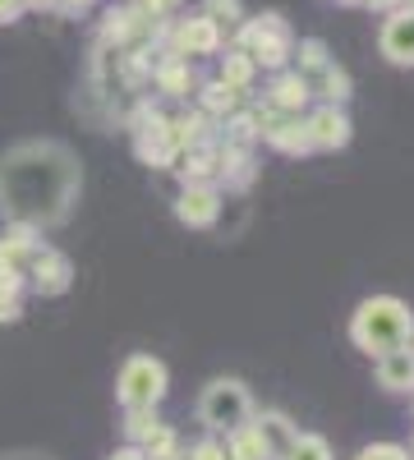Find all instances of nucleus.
I'll use <instances>...</instances> for the list:
<instances>
[{"label": "nucleus", "instance_id": "nucleus-1", "mask_svg": "<svg viewBox=\"0 0 414 460\" xmlns=\"http://www.w3.org/2000/svg\"><path fill=\"white\" fill-rule=\"evenodd\" d=\"M414 318H410V304L396 299V295H368L359 309L350 314V341L359 345L364 355H387V350H401L405 336H410Z\"/></svg>", "mask_w": 414, "mask_h": 460}, {"label": "nucleus", "instance_id": "nucleus-2", "mask_svg": "<svg viewBox=\"0 0 414 460\" xmlns=\"http://www.w3.org/2000/svg\"><path fill=\"white\" fill-rule=\"evenodd\" d=\"M235 51H244L258 69L281 74V69L290 65V56H295V32H290V23H286L277 10L253 14V19H244V23L235 28Z\"/></svg>", "mask_w": 414, "mask_h": 460}, {"label": "nucleus", "instance_id": "nucleus-3", "mask_svg": "<svg viewBox=\"0 0 414 460\" xmlns=\"http://www.w3.org/2000/svg\"><path fill=\"white\" fill-rule=\"evenodd\" d=\"M198 419L207 433H225L231 438L235 429H244L253 419V396L240 377H212L203 396H198Z\"/></svg>", "mask_w": 414, "mask_h": 460}, {"label": "nucleus", "instance_id": "nucleus-4", "mask_svg": "<svg viewBox=\"0 0 414 460\" xmlns=\"http://www.w3.org/2000/svg\"><path fill=\"white\" fill-rule=\"evenodd\" d=\"M171 387V373L157 355H129L116 377V396L125 410H157Z\"/></svg>", "mask_w": 414, "mask_h": 460}, {"label": "nucleus", "instance_id": "nucleus-5", "mask_svg": "<svg viewBox=\"0 0 414 460\" xmlns=\"http://www.w3.org/2000/svg\"><path fill=\"white\" fill-rule=\"evenodd\" d=\"M134 152H138V162L171 171L175 157H180L175 143H171V115H162L153 106H138V115H134Z\"/></svg>", "mask_w": 414, "mask_h": 460}, {"label": "nucleus", "instance_id": "nucleus-6", "mask_svg": "<svg viewBox=\"0 0 414 460\" xmlns=\"http://www.w3.org/2000/svg\"><path fill=\"white\" fill-rule=\"evenodd\" d=\"M101 42L116 51H143L157 42V19H147L138 5H110L101 14Z\"/></svg>", "mask_w": 414, "mask_h": 460}, {"label": "nucleus", "instance_id": "nucleus-7", "mask_svg": "<svg viewBox=\"0 0 414 460\" xmlns=\"http://www.w3.org/2000/svg\"><path fill=\"white\" fill-rule=\"evenodd\" d=\"M258 138L277 147L281 157H309L313 143H309V129H304V115H281L272 106L258 111Z\"/></svg>", "mask_w": 414, "mask_h": 460}, {"label": "nucleus", "instance_id": "nucleus-8", "mask_svg": "<svg viewBox=\"0 0 414 460\" xmlns=\"http://www.w3.org/2000/svg\"><path fill=\"white\" fill-rule=\"evenodd\" d=\"M23 277H28V286L42 295V299H56V295H65L74 286V262L60 249H51V244H37Z\"/></svg>", "mask_w": 414, "mask_h": 460}, {"label": "nucleus", "instance_id": "nucleus-9", "mask_svg": "<svg viewBox=\"0 0 414 460\" xmlns=\"http://www.w3.org/2000/svg\"><path fill=\"white\" fill-rule=\"evenodd\" d=\"M221 42H225V32L207 14H189V19H180L171 28V56H184V60H194V56H221Z\"/></svg>", "mask_w": 414, "mask_h": 460}, {"label": "nucleus", "instance_id": "nucleus-10", "mask_svg": "<svg viewBox=\"0 0 414 460\" xmlns=\"http://www.w3.org/2000/svg\"><path fill=\"white\" fill-rule=\"evenodd\" d=\"M378 51L396 69H414V10L396 5L378 28Z\"/></svg>", "mask_w": 414, "mask_h": 460}, {"label": "nucleus", "instance_id": "nucleus-11", "mask_svg": "<svg viewBox=\"0 0 414 460\" xmlns=\"http://www.w3.org/2000/svg\"><path fill=\"white\" fill-rule=\"evenodd\" d=\"M304 129H309L313 152H336V147H346L355 138V125H350L346 106H322V102L304 115Z\"/></svg>", "mask_w": 414, "mask_h": 460}, {"label": "nucleus", "instance_id": "nucleus-12", "mask_svg": "<svg viewBox=\"0 0 414 460\" xmlns=\"http://www.w3.org/2000/svg\"><path fill=\"white\" fill-rule=\"evenodd\" d=\"M175 217L189 230H212L221 217V189L216 184H184L175 199Z\"/></svg>", "mask_w": 414, "mask_h": 460}, {"label": "nucleus", "instance_id": "nucleus-13", "mask_svg": "<svg viewBox=\"0 0 414 460\" xmlns=\"http://www.w3.org/2000/svg\"><path fill=\"white\" fill-rule=\"evenodd\" d=\"M313 102V93H309V84L299 79L295 69H281V74H272V84H268V102L262 106H272V111H281V115H304V106Z\"/></svg>", "mask_w": 414, "mask_h": 460}, {"label": "nucleus", "instance_id": "nucleus-14", "mask_svg": "<svg viewBox=\"0 0 414 460\" xmlns=\"http://www.w3.org/2000/svg\"><path fill=\"white\" fill-rule=\"evenodd\" d=\"M249 424H253V433H258L262 451H268V460H281V456H286V447L299 438V429L290 424V419H286L281 410H262V414L253 410Z\"/></svg>", "mask_w": 414, "mask_h": 460}, {"label": "nucleus", "instance_id": "nucleus-15", "mask_svg": "<svg viewBox=\"0 0 414 460\" xmlns=\"http://www.w3.org/2000/svg\"><path fill=\"white\" fill-rule=\"evenodd\" d=\"M153 79H157V88L166 93V97H189V93H198V74H194V60H184V56H162L157 65H153Z\"/></svg>", "mask_w": 414, "mask_h": 460}, {"label": "nucleus", "instance_id": "nucleus-16", "mask_svg": "<svg viewBox=\"0 0 414 460\" xmlns=\"http://www.w3.org/2000/svg\"><path fill=\"white\" fill-rule=\"evenodd\" d=\"M216 147L221 143H198V147H184L180 157H175V175L180 184H212L216 180Z\"/></svg>", "mask_w": 414, "mask_h": 460}, {"label": "nucleus", "instance_id": "nucleus-17", "mask_svg": "<svg viewBox=\"0 0 414 460\" xmlns=\"http://www.w3.org/2000/svg\"><path fill=\"white\" fill-rule=\"evenodd\" d=\"M309 84V93L322 102V106H346L350 102V93H355V79H350V69L346 65H327V69H318L313 79H304Z\"/></svg>", "mask_w": 414, "mask_h": 460}, {"label": "nucleus", "instance_id": "nucleus-18", "mask_svg": "<svg viewBox=\"0 0 414 460\" xmlns=\"http://www.w3.org/2000/svg\"><path fill=\"white\" fill-rule=\"evenodd\" d=\"M253 175H258L253 152H244V147H225V143L216 147V180H221L225 189H249Z\"/></svg>", "mask_w": 414, "mask_h": 460}, {"label": "nucleus", "instance_id": "nucleus-19", "mask_svg": "<svg viewBox=\"0 0 414 460\" xmlns=\"http://www.w3.org/2000/svg\"><path fill=\"white\" fill-rule=\"evenodd\" d=\"M171 143H175V152H184V147H198V143H216V134H212V120L203 111H184V115H171Z\"/></svg>", "mask_w": 414, "mask_h": 460}, {"label": "nucleus", "instance_id": "nucleus-20", "mask_svg": "<svg viewBox=\"0 0 414 460\" xmlns=\"http://www.w3.org/2000/svg\"><path fill=\"white\" fill-rule=\"evenodd\" d=\"M378 382L387 392H414V355L405 350V345L378 355Z\"/></svg>", "mask_w": 414, "mask_h": 460}, {"label": "nucleus", "instance_id": "nucleus-21", "mask_svg": "<svg viewBox=\"0 0 414 460\" xmlns=\"http://www.w3.org/2000/svg\"><path fill=\"white\" fill-rule=\"evenodd\" d=\"M240 93L235 88H225L221 79H212V84H198V111L207 115V120H225V115H235L240 111Z\"/></svg>", "mask_w": 414, "mask_h": 460}, {"label": "nucleus", "instance_id": "nucleus-22", "mask_svg": "<svg viewBox=\"0 0 414 460\" xmlns=\"http://www.w3.org/2000/svg\"><path fill=\"white\" fill-rule=\"evenodd\" d=\"M216 143H225V147H244V152H253V143H258V111H235V115H225L221 120V138Z\"/></svg>", "mask_w": 414, "mask_h": 460}, {"label": "nucleus", "instance_id": "nucleus-23", "mask_svg": "<svg viewBox=\"0 0 414 460\" xmlns=\"http://www.w3.org/2000/svg\"><path fill=\"white\" fill-rule=\"evenodd\" d=\"M253 79H258V65L244 56V51H235V47H225V56H221V84L225 88H235L240 97L253 88Z\"/></svg>", "mask_w": 414, "mask_h": 460}, {"label": "nucleus", "instance_id": "nucleus-24", "mask_svg": "<svg viewBox=\"0 0 414 460\" xmlns=\"http://www.w3.org/2000/svg\"><path fill=\"white\" fill-rule=\"evenodd\" d=\"M290 60H295V74H299V79H313L318 69H327V65H331V51H327L322 37H299Z\"/></svg>", "mask_w": 414, "mask_h": 460}, {"label": "nucleus", "instance_id": "nucleus-25", "mask_svg": "<svg viewBox=\"0 0 414 460\" xmlns=\"http://www.w3.org/2000/svg\"><path fill=\"white\" fill-rule=\"evenodd\" d=\"M281 460H336V456H331V442H327V438H318V433H299V438L286 447Z\"/></svg>", "mask_w": 414, "mask_h": 460}, {"label": "nucleus", "instance_id": "nucleus-26", "mask_svg": "<svg viewBox=\"0 0 414 460\" xmlns=\"http://www.w3.org/2000/svg\"><path fill=\"white\" fill-rule=\"evenodd\" d=\"M157 429H162L157 410H125V438H129V447H143Z\"/></svg>", "mask_w": 414, "mask_h": 460}, {"label": "nucleus", "instance_id": "nucleus-27", "mask_svg": "<svg viewBox=\"0 0 414 460\" xmlns=\"http://www.w3.org/2000/svg\"><path fill=\"white\" fill-rule=\"evenodd\" d=\"M198 14H207L216 28H240L249 14H244V0H203V10Z\"/></svg>", "mask_w": 414, "mask_h": 460}, {"label": "nucleus", "instance_id": "nucleus-28", "mask_svg": "<svg viewBox=\"0 0 414 460\" xmlns=\"http://www.w3.org/2000/svg\"><path fill=\"white\" fill-rule=\"evenodd\" d=\"M355 460H414V456H410V447H401V442H373V447H364Z\"/></svg>", "mask_w": 414, "mask_h": 460}, {"label": "nucleus", "instance_id": "nucleus-29", "mask_svg": "<svg viewBox=\"0 0 414 460\" xmlns=\"http://www.w3.org/2000/svg\"><path fill=\"white\" fill-rule=\"evenodd\" d=\"M184 460H225V442L203 438V442H194V447H189V456H184Z\"/></svg>", "mask_w": 414, "mask_h": 460}, {"label": "nucleus", "instance_id": "nucleus-30", "mask_svg": "<svg viewBox=\"0 0 414 460\" xmlns=\"http://www.w3.org/2000/svg\"><path fill=\"white\" fill-rule=\"evenodd\" d=\"M134 5L147 14V19H166V14H175L184 0H134Z\"/></svg>", "mask_w": 414, "mask_h": 460}, {"label": "nucleus", "instance_id": "nucleus-31", "mask_svg": "<svg viewBox=\"0 0 414 460\" xmlns=\"http://www.w3.org/2000/svg\"><path fill=\"white\" fill-rule=\"evenodd\" d=\"M19 314H23L19 295H0V323H19Z\"/></svg>", "mask_w": 414, "mask_h": 460}, {"label": "nucleus", "instance_id": "nucleus-32", "mask_svg": "<svg viewBox=\"0 0 414 460\" xmlns=\"http://www.w3.org/2000/svg\"><path fill=\"white\" fill-rule=\"evenodd\" d=\"M19 14H23V0H0V28L14 23Z\"/></svg>", "mask_w": 414, "mask_h": 460}, {"label": "nucleus", "instance_id": "nucleus-33", "mask_svg": "<svg viewBox=\"0 0 414 460\" xmlns=\"http://www.w3.org/2000/svg\"><path fill=\"white\" fill-rule=\"evenodd\" d=\"M106 460H147V451L143 447H120V451H110Z\"/></svg>", "mask_w": 414, "mask_h": 460}, {"label": "nucleus", "instance_id": "nucleus-34", "mask_svg": "<svg viewBox=\"0 0 414 460\" xmlns=\"http://www.w3.org/2000/svg\"><path fill=\"white\" fill-rule=\"evenodd\" d=\"M88 5H97V0H56V10H65V14H79Z\"/></svg>", "mask_w": 414, "mask_h": 460}, {"label": "nucleus", "instance_id": "nucleus-35", "mask_svg": "<svg viewBox=\"0 0 414 460\" xmlns=\"http://www.w3.org/2000/svg\"><path fill=\"white\" fill-rule=\"evenodd\" d=\"M401 5V0H364V10H383V14H392Z\"/></svg>", "mask_w": 414, "mask_h": 460}, {"label": "nucleus", "instance_id": "nucleus-36", "mask_svg": "<svg viewBox=\"0 0 414 460\" xmlns=\"http://www.w3.org/2000/svg\"><path fill=\"white\" fill-rule=\"evenodd\" d=\"M23 10H56V0H23Z\"/></svg>", "mask_w": 414, "mask_h": 460}, {"label": "nucleus", "instance_id": "nucleus-37", "mask_svg": "<svg viewBox=\"0 0 414 460\" xmlns=\"http://www.w3.org/2000/svg\"><path fill=\"white\" fill-rule=\"evenodd\" d=\"M405 350L414 355V327H410V336H405Z\"/></svg>", "mask_w": 414, "mask_h": 460}, {"label": "nucleus", "instance_id": "nucleus-38", "mask_svg": "<svg viewBox=\"0 0 414 460\" xmlns=\"http://www.w3.org/2000/svg\"><path fill=\"white\" fill-rule=\"evenodd\" d=\"M336 5H364V0H336Z\"/></svg>", "mask_w": 414, "mask_h": 460}, {"label": "nucleus", "instance_id": "nucleus-39", "mask_svg": "<svg viewBox=\"0 0 414 460\" xmlns=\"http://www.w3.org/2000/svg\"><path fill=\"white\" fill-rule=\"evenodd\" d=\"M401 5H405V10H414V0H401Z\"/></svg>", "mask_w": 414, "mask_h": 460}]
</instances>
